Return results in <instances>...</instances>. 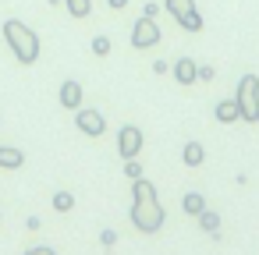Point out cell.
Instances as JSON below:
<instances>
[{
	"label": "cell",
	"instance_id": "6da1fadb",
	"mask_svg": "<svg viewBox=\"0 0 259 255\" xmlns=\"http://www.w3.org/2000/svg\"><path fill=\"white\" fill-rule=\"evenodd\" d=\"M132 227L139 234H160L163 223H167V213H163V202L153 188V181L146 177H135L132 181Z\"/></svg>",
	"mask_w": 259,
	"mask_h": 255
},
{
	"label": "cell",
	"instance_id": "7a4b0ae2",
	"mask_svg": "<svg viewBox=\"0 0 259 255\" xmlns=\"http://www.w3.org/2000/svg\"><path fill=\"white\" fill-rule=\"evenodd\" d=\"M4 39H8V46H11V54H15V61L18 64H36L39 61V36L25 25V22H18V18H8L4 22Z\"/></svg>",
	"mask_w": 259,
	"mask_h": 255
},
{
	"label": "cell",
	"instance_id": "3957f363",
	"mask_svg": "<svg viewBox=\"0 0 259 255\" xmlns=\"http://www.w3.org/2000/svg\"><path fill=\"white\" fill-rule=\"evenodd\" d=\"M234 99H238V114H241V121H248V124H259V75H241L238 78V92H234Z\"/></svg>",
	"mask_w": 259,
	"mask_h": 255
},
{
	"label": "cell",
	"instance_id": "277c9868",
	"mask_svg": "<svg viewBox=\"0 0 259 255\" xmlns=\"http://www.w3.org/2000/svg\"><path fill=\"white\" fill-rule=\"evenodd\" d=\"M163 39V32H160V25H156V18H149V15H142L135 25H132V46L135 50H153L156 43Z\"/></svg>",
	"mask_w": 259,
	"mask_h": 255
},
{
	"label": "cell",
	"instance_id": "5b68a950",
	"mask_svg": "<svg viewBox=\"0 0 259 255\" xmlns=\"http://www.w3.org/2000/svg\"><path fill=\"white\" fill-rule=\"evenodd\" d=\"M142 142H146L142 128H139V124H124V128L117 131V152H121V160H135V156L142 152Z\"/></svg>",
	"mask_w": 259,
	"mask_h": 255
},
{
	"label": "cell",
	"instance_id": "8992f818",
	"mask_svg": "<svg viewBox=\"0 0 259 255\" xmlns=\"http://www.w3.org/2000/svg\"><path fill=\"white\" fill-rule=\"evenodd\" d=\"M75 124H78V131L89 135V138H100V135L107 131V117H103L100 110H89V107H78V110H75Z\"/></svg>",
	"mask_w": 259,
	"mask_h": 255
},
{
	"label": "cell",
	"instance_id": "52a82bcc",
	"mask_svg": "<svg viewBox=\"0 0 259 255\" xmlns=\"http://www.w3.org/2000/svg\"><path fill=\"white\" fill-rule=\"evenodd\" d=\"M170 71H174V82H178V85H195V82H199V75H195L199 64H195L192 57H181L178 64H170Z\"/></svg>",
	"mask_w": 259,
	"mask_h": 255
},
{
	"label": "cell",
	"instance_id": "ba28073f",
	"mask_svg": "<svg viewBox=\"0 0 259 255\" xmlns=\"http://www.w3.org/2000/svg\"><path fill=\"white\" fill-rule=\"evenodd\" d=\"M57 99H61V107H64V110H78V107H82V82L68 78V82L61 85Z\"/></svg>",
	"mask_w": 259,
	"mask_h": 255
},
{
	"label": "cell",
	"instance_id": "9c48e42d",
	"mask_svg": "<svg viewBox=\"0 0 259 255\" xmlns=\"http://www.w3.org/2000/svg\"><path fill=\"white\" fill-rule=\"evenodd\" d=\"M213 117L220 121V124H238L241 121V114H238V99L231 96V99H220L217 107H213Z\"/></svg>",
	"mask_w": 259,
	"mask_h": 255
},
{
	"label": "cell",
	"instance_id": "30bf717a",
	"mask_svg": "<svg viewBox=\"0 0 259 255\" xmlns=\"http://www.w3.org/2000/svg\"><path fill=\"white\" fill-rule=\"evenodd\" d=\"M181 163H185V167H202V163H206L202 142H185V145H181Z\"/></svg>",
	"mask_w": 259,
	"mask_h": 255
},
{
	"label": "cell",
	"instance_id": "8fae6325",
	"mask_svg": "<svg viewBox=\"0 0 259 255\" xmlns=\"http://www.w3.org/2000/svg\"><path fill=\"white\" fill-rule=\"evenodd\" d=\"M25 163V152L22 149H15V145H0V167L4 170H18Z\"/></svg>",
	"mask_w": 259,
	"mask_h": 255
},
{
	"label": "cell",
	"instance_id": "7c38bea8",
	"mask_svg": "<svg viewBox=\"0 0 259 255\" xmlns=\"http://www.w3.org/2000/svg\"><path fill=\"white\" fill-rule=\"evenodd\" d=\"M163 8L170 11L174 22H181V18H188L192 11H199V8H195V0H163Z\"/></svg>",
	"mask_w": 259,
	"mask_h": 255
},
{
	"label": "cell",
	"instance_id": "4fadbf2b",
	"mask_svg": "<svg viewBox=\"0 0 259 255\" xmlns=\"http://www.w3.org/2000/svg\"><path fill=\"white\" fill-rule=\"evenodd\" d=\"M181 209H185L188 216H199V213L206 209V195H202V191H185V195H181Z\"/></svg>",
	"mask_w": 259,
	"mask_h": 255
},
{
	"label": "cell",
	"instance_id": "5bb4252c",
	"mask_svg": "<svg viewBox=\"0 0 259 255\" xmlns=\"http://www.w3.org/2000/svg\"><path fill=\"white\" fill-rule=\"evenodd\" d=\"M195 220H199V227H202L209 237H213V234H220V213H217V209H209V206H206Z\"/></svg>",
	"mask_w": 259,
	"mask_h": 255
},
{
	"label": "cell",
	"instance_id": "9a60e30c",
	"mask_svg": "<svg viewBox=\"0 0 259 255\" xmlns=\"http://www.w3.org/2000/svg\"><path fill=\"white\" fill-rule=\"evenodd\" d=\"M64 8L71 18H89L93 15V0H64Z\"/></svg>",
	"mask_w": 259,
	"mask_h": 255
},
{
	"label": "cell",
	"instance_id": "2e32d148",
	"mask_svg": "<svg viewBox=\"0 0 259 255\" xmlns=\"http://www.w3.org/2000/svg\"><path fill=\"white\" fill-rule=\"evenodd\" d=\"M178 25H181V32H192V36H195V32H202V25H206V22H202V15H199V11H192V15H188V18H181Z\"/></svg>",
	"mask_w": 259,
	"mask_h": 255
},
{
	"label": "cell",
	"instance_id": "e0dca14e",
	"mask_svg": "<svg viewBox=\"0 0 259 255\" xmlns=\"http://www.w3.org/2000/svg\"><path fill=\"white\" fill-rule=\"evenodd\" d=\"M54 209L57 213H71L75 209V195L71 191H54Z\"/></svg>",
	"mask_w": 259,
	"mask_h": 255
},
{
	"label": "cell",
	"instance_id": "ac0fdd59",
	"mask_svg": "<svg viewBox=\"0 0 259 255\" xmlns=\"http://www.w3.org/2000/svg\"><path fill=\"white\" fill-rule=\"evenodd\" d=\"M110 50H114V46H110L107 36H93V54H96V57H107Z\"/></svg>",
	"mask_w": 259,
	"mask_h": 255
},
{
	"label": "cell",
	"instance_id": "d6986e66",
	"mask_svg": "<svg viewBox=\"0 0 259 255\" xmlns=\"http://www.w3.org/2000/svg\"><path fill=\"white\" fill-rule=\"evenodd\" d=\"M124 174L135 181V177H142V163H139V156L135 160H124Z\"/></svg>",
	"mask_w": 259,
	"mask_h": 255
},
{
	"label": "cell",
	"instance_id": "ffe728a7",
	"mask_svg": "<svg viewBox=\"0 0 259 255\" xmlns=\"http://www.w3.org/2000/svg\"><path fill=\"white\" fill-rule=\"evenodd\" d=\"M195 75H199V82H213V78H217V68H209V64H199V71H195Z\"/></svg>",
	"mask_w": 259,
	"mask_h": 255
},
{
	"label": "cell",
	"instance_id": "44dd1931",
	"mask_svg": "<svg viewBox=\"0 0 259 255\" xmlns=\"http://www.w3.org/2000/svg\"><path fill=\"white\" fill-rule=\"evenodd\" d=\"M100 244H103V248H114V244H117V230H110V227H107V230L100 234Z\"/></svg>",
	"mask_w": 259,
	"mask_h": 255
},
{
	"label": "cell",
	"instance_id": "7402d4cb",
	"mask_svg": "<svg viewBox=\"0 0 259 255\" xmlns=\"http://www.w3.org/2000/svg\"><path fill=\"white\" fill-rule=\"evenodd\" d=\"M25 255H57V251H54L50 244H36V248H29Z\"/></svg>",
	"mask_w": 259,
	"mask_h": 255
},
{
	"label": "cell",
	"instance_id": "603a6c76",
	"mask_svg": "<svg viewBox=\"0 0 259 255\" xmlns=\"http://www.w3.org/2000/svg\"><path fill=\"white\" fill-rule=\"evenodd\" d=\"M142 15H149V18H156V15H160V4H153V0H149V4L142 8Z\"/></svg>",
	"mask_w": 259,
	"mask_h": 255
},
{
	"label": "cell",
	"instance_id": "cb8c5ba5",
	"mask_svg": "<svg viewBox=\"0 0 259 255\" xmlns=\"http://www.w3.org/2000/svg\"><path fill=\"white\" fill-rule=\"evenodd\" d=\"M107 8H110V11H124V8H128V0H107Z\"/></svg>",
	"mask_w": 259,
	"mask_h": 255
},
{
	"label": "cell",
	"instance_id": "d4e9b609",
	"mask_svg": "<svg viewBox=\"0 0 259 255\" xmlns=\"http://www.w3.org/2000/svg\"><path fill=\"white\" fill-rule=\"evenodd\" d=\"M153 71H156V75H167V71H170V64H167V61H156V64H153Z\"/></svg>",
	"mask_w": 259,
	"mask_h": 255
},
{
	"label": "cell",
	"instance_id": "484cf974",
	"mask_svg": "<svg viewBox=\"0 0 259 255\" xmlns=\"http://www.w3.org/2000/svg\"><path fill=\"white\" fill-rule=\"evenodd\" d=\"M25 227H29V230H39V227H43V220H39V216H29V220H25Z\"/></svg>",
	"mask_w": 259,
	"mask_h": 255
}]
</instances>
